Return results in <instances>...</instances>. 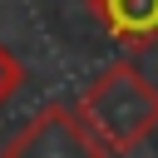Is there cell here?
Listing matches in <instances>:
<instances>
[{
  "label": "cell",
  "instance_id": "obj_1",
  "mask_svg": "<svg viewBox=\"0 0 158 158\" xmlns=\"http://www.w3.org/2000/svg\"><path fill=\"white\" fill-rule=\"evenodd\" d=\"M74 109H79V118L89 123V133L114 158L158 133V84L138 64H128V59L104 64L84 84V94H79Z\"/></svg>",
  "mask_w": 158,
  "mask_h": 158
},
{
  "label": "cell",
  "instance_id": "obj_2",
  "mask_svg": "<svg viewBox=\"0 0 158 158\" xmlns=\"http://www.w3.org/2000/svg\"><path fill=\"white\" fill-rule=\"evenodd\" d=\"M0 158H114V153L89 133L74 104H44L20 123V133H10Z\"/></svg>",
  "mask_w": 158,
  "mask_h": 158
},
{
  "label": "cell",
  "instance_id": "obj_3",
  "mask_svg": "<svg viewBox=\"0 0 158 158\" xmlns=\"http://www.w3.org/2000/svg\"><path fill=\"white\" fill-rule=\"evenodd\" d=\"M89 10L118 49L143 54L158 44V0H89Z\"/></svg>",
  "mask_w": 158,
  "mask_h": 158
},
{
  "label": "cell",
  "instance_id": "obj_4",
  "mask_svg": "<svg viewBox=\"0 0 158 158\" xmlns=\"http://www.w3.org/2000/svg\"><path fill=\"white\" fill-rule=\"evenodd\" d=\"M20 84H25V64H20V59H15V54L0 44V109L10 104V94H15Z\"/></svg>",
  "mask_w": 158,
  "mask_h": 158
}]
</instances>
